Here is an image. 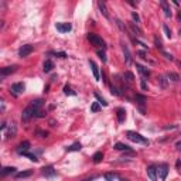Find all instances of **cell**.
Instances as JSON below:
<instances>
[{
	"mask_svg": "<svg viewBox=\"0 0 181 181\" xmlns=\"http://www.w3.org/2000/svg\"><path fill=\"white\" fill-rule=\"evenodd\" d=\"M55 27H57V30L60 33H68V31L72 30V24L71 23H57Z\"/></svg>",
	"mask_w": 181,
	"mask_h": 181,
	"instance_id": "cell-7",
	"label": "cell"
},
{
	"mask_svg": "<svg viewBox=\"0 0 181 181\" xmlns=\"http://www.w3.org/2000/svg\"><path fill=\"white\" fill-rule=\"evenodd\" d=\"M88 40L94 44V45H96V47H102V48L105 49L106 48V44H105V41L99 37V35H96V34L94 33H89L88 34Z\"/></svg>",
	"mask_w": 181,
	"mask_h": 181,
	"instance_id": "cell-2",
	"label": "cell"
},
{
	"mask_svg": "<svg viewBox=\"0 0 181 181\" xmlns=\"http://www.w3.org/2000/svg\"><path fill=\"white\" fill-rule=\"evenodd\" d=\"M35 113H37V110L34 109L33 106H27V108L23 110V113H21V120H23V122H28L33 116H35Z\"/></svg>",
	"mask_w": 181,
	"mask_h": 181,
	"instance_id": "cell-3",
	"label": "cell"
},
{
	"mask_svg": "<svg viewBox=\"0 0 181 181\" xmlns=\"http://www.w3.org/2000/svg\"><path fill=\"white\" fill-rule=\"evenodd\" d=\"M95 98L98 99V102H99V103H102V105H103V106H106V105H108V102H106V100H105V99L102 98V96H100V95H99L98 92H95Z\"/></svg>",
	"mask_w": 181,
	"mask_h": 181,
	"instance_id": "cell-31",
	"label": "cell"
},
{
	"mask_svg": "<svg viewBox=\"0 0 181 181\" xmlns=\"http://www.w3.org/2000/svg\"><path fill=\"white\" fill-rule=\"evenodd\" d=\"M154 44H156V47L157 48H160V51H163V45H161V41L157 38V37H154Z\"/></svg>",
	"mask_w": 181,
	"mask_h": 181,
	"instance_id": "cell-36",
	"label": "cell"
},
{
	"mask_svg": "<svg viewBox=\"0 0 181 181\" xmlns=\"http://www.w3.org/2000/svg\"><path fill=\"white\" fill-rule=\"evenodd\" d=\"M23 156H27V157H28V159H30V160H31V161H34V163H35V161H37V160H38V159H37V156H35V154H30V153H24V154H23Z\"/></svg>",
	"mask_w": 181,
	"mask_h": 181,
	"instance_id": "cell-35",
	"label": "cell"
},
{
	"mask_svg": "<svg viewBox=\"0 0 181 181\" xmlns=\"http://www.w3.org/2000/svg\"><path fill=\"white\" fill-rule=\"evenodd\" d=\"M33 174V171L31 170H27V171H21V173H17L16 177L17 178H27V177H30Z\"/></svg>",
	"mask_w": 181,
	"mask_h": 181,
	"instance_id": "cell-23",
	"label": "cell"
},
{
	"mask_svg": "<svg viewBox=\"0 0 181 181\" xmlns=\"http://www.w3.org/2000/svg\"><path fill=\"white\" fill-rule=\"evenodd\" d=\"M136 68H137V71L144 77V78H147V77H150V71H148L146 66H143V65H140V64H136Z\"/></svg>",
	"mask_w": 181,
	"mask_h": 181,
	"instance_id": "cell-16",
	"label": "cell"
},
{
	"mask_svg": "<svg viewBox=\"0 0 181 181\" xmlns=\"http://www.w3.org/2000/svg\"><path fill=\"white\" fill-rule=\"evenodd\" d=\"M43 105H44V100H43V99H35V100H33V102L30 103V106H33L37 112L41 109V106H43Z\"/></svg>",
	"mask_w": 181,
	"mask_h": 181,
	"instance_id": "cell-18",
	"label": "cell"
},
{
	"mask_svg": "<svg viewBox=\"0 0 181 181\" xmlns=\"http://www.w3.org/2000/svg\"><path fill=\"white\" fill-rule=\"evenodd\" d=\"M129 26H130V28H132L133 34H136V35H142V33H143V31H142V30H140V28H139V27L134 24V23H130Z\"/></svg>",
	"mask_w": 181,
	"mask_h": 181,
	"instance_id": "cell-27",
	"label": "cell"
},
{
	"mask_svg": "<svg viewBox=\"0 0 181 181\" xmlns=\"http://www.w3.org/2000/svg\"><path fill=\"white\" fill-rule=\"evenodd\" d=\"M96 177H91V178H86V180H83V181H92V180H95Z\"/></svg>",
	"mask_w": 181,
	"mask_h": 181,
	"instance_id": "cell-49",
	"label": "cell"
},
{
	"mask_svg": "<svg viewBox=\"0 0 181 181\" xmlns=\"http://www.w3.org/2000/svg\"><path fill=\"white\" fill-rule=\"evenodd\" d=\"M24 92V83L23 82H17V83H13L12 88H10V94H13L14 96H18L20 94Z\"/></svg>",
	"mask_w": 181,
	"mask_h": 181,
	"instance_id": "cell-4",
	"label": "cell"
},
{
	"mask_svg": "<svg viewBox=\"0 0 181 181\" xmlns=\"http://www.w3.org/2000/svg\"><path fill=\"white\" fill-rule=\"evenodd\" d=\"M159 81H160V85H161V88H165V86H167V81H165V77H160V78H159Z\"/></svg>",
	"mask_w": 181,
	"mask_h": 181,
	"instance_id": "cell-40",
	"label": "cell"
},
{
	"mask_svg": "<svg viewBox=\"0 0 181 181\" xmlns=\"http://www.w3.org/2000/svg\"><path fill=\"white\" fill-rule=\"evenodd\" d=\"M157 174L160 176V180L164 181L165 178H167V174H168V165L167 164L159 165V168H157Z\"/></svg>",
	"mask_w": 181,
	"mask_h": 181,
	"instance_id": "cell-6",
	"label": "cell"
},
{
	"mask_svg": "<svg viewBox=\"0 0 181 181\" xmlns=\"http://www.w3.org/2000/svg\"><path fill=\"white\" fill-rule=\"evenodd\" d=\"M176 147H177V150H178V151H181V142H178V143L176 144Z\"/></svg>",
	"mask_w": 181,
	"mask_h": 181,
	"instance_id": "cell-47",
	"label": "cell"
},
{
	"mask_svg": "<svg viewBox=\"0 0 181 181\" xmlns=\"http://www.w3.org/2000/svg\"><path fill=\"white\" fill-rule=\"evenodd\" d=\"M110 92H112V94H115L116 96H120V95H122V92H120V91H119L116 86H113V85L110 86Z\"/></svg>",
	"mask_w": 181,
	"mask_h": 181,
	"instance_id": "cell-34",
	"label": "cell"
},
{
	"mask_svg": "<svg viewBox=\"0 0 181 181\" xmlns=\"http://www.w3.org/2000/svg\"><path fill=\"white\" fill-rule=\"evenodd\" d=\"M16 134H17V126H16V123L12 122L9 125V129H7V137L12 139V137H16Z\"/></svg>",
	"mask_w": 181,
	"mask_h": 181,
	"instance_id": "cell-11",
	"label": "cell"
},
{
	"mask_svg": "<svg viewBox=\"0 0 181 181\" xmlns=\"http://www.w3.org/2000/svg\"><path fill=\"white\" fill-rule=\"evenodd\" d=\"M41 173H43V176H45V177H54V176L57 174V171H55V170H54V167H51V165L44 167Z\"/></svg>",
	"mask_w": 181,
	"mask_h": 181,
	"instance_id": "cell-13",
	"label": "cell"
},
{
	"mask_svg": "<svg viewBox=\"0 0 181 181\" xmlns=\"http://www.w3.org/2000/svg\"><path fill=\"white\" fill-rule=\"evenodd\" d=\"M64 94H65V95H72V96H75V95H77V92H74V91H72L68 85L64 86Z\"/></svg>",
	"mask_w": 181,
	"mask_h": 181,
	"instance_id": "cell-30",
	"label": "cell"
},
{
	"mask_svg": "<svg viewBox=\"0 0 181 181\" xmlns=\"http://www.w3.org/2000/svg\"><path fill=\"white\" fill-rule=\"evenodd\" d=\"M35 116H37V117H44V116H45V113H44V112H41V110H38V112L35 113Z\"/></svg>",
	"mask_w": 181,
	"mask_h": 181,
	"instance_id": "cell-45",
	"label": "cell"
},
{
	"mask_svg": "<svg viewBox=\"0 0 181 181\" xmlns=\"http://www.w3.org/2000/svg\"><path fill=\"white\" fill-rule=\"evenodd\" d=\"M52 55H55V57H60V58H65L66 54L65 52H51Z\"/></svg>",
	"mask_w": 181,
	"mask_h": 181,
	"instance_id": "cell-41",
	"label": "cell"
},
{
	"mask_svg": "<svg viewBox=\"0 0 181 181\" xmlns=\"http://www.w3.org/2000/svg\"><path fill=\"white\" fill-rule=\"evenodd\" d=\"M16 173V168L14 167H4L3 170H1V176L4 177V176H9V174H14Z\"/></svg>",
	"mask_w": 181,
	"mask_h": 181,
	"instance_id": "cell-21",
	"label": "cell"
},
{
	"mask_svg": "<svg viewBox=\"0 0 181 181\" xmlns=\"http://www.w3.org/2000/svg\"><path fill=\"white\" fill-rule=\"evenodd\" d=\"M161 54H163V55H164V57H165V60H170V61L173 60V55H171V54H168V52H165L164 49L161 51Z\"/></svg>",
	"mask_w": 181,
	"mask_h": 181,
	"instance_id": "cell-42",
	"label": "cell"
},
{
	"mask_svg": "<svg viewBox=\"0 0 181 181\" xmlns=\"http://www.w3.org/2000/svg\"><path fill=\"white\" fill-rule=\"evenodd\" d=\"M132 18H133V21H134L136 24H137V23L140 21V17H139V14H137L136 12H133V13H132Z\"/></svg>",
	"mask_w": 181,
	"mask_h": 181,
	"instance_id": "cell-39",
	"label": "cell"
},
{
	"mask_svg": "<svg viewBox=\"0 0 181 181\" xmlns=\"http://www.w3.org/2000/svg\"><path fill=\"white\" fill-rule=\"evenodd\" d=\"M98 55H99V58H100L103 62H106V55H105V51H100V49H99V51H98Z\"/></svg>",
	"mask_w": 181,
	"mask_h": 181,
	"instance_id": "cell-38",
	"label": "cell"
},
{
	"mask_svg": "<svg viewBox=\"0 0 181 181\" xmlns=\"http://www.w3.org/2000/svg\"><path fill=\"white\" fill-rule=\"evenodd\" d=\"M81 143H74V144H71L69 147H66V151H79L81 150Z\"/></svg>",
	"mask_w": 181,
	"mask_h": 181,
	"instance_id": "cell-24",
	"label": "cell"
},
{
	"mask_svg": "<svg viewBox=\"0 0 181 181\" xmlns=\"http://www.w3.org/2000/svg\"><path fill=\"white\" fill-rule=\"evenodd\" d=\"M37 134H40L41 137H48V132H43V130H37Z\"/></svg>",
	"mask_w": 181,
	"mask_h": 181,
	"instance_id": "cell-43",
	"label": "cell"
},
{
	"mask_svg": "<svg viewBox=\"0 0 181 181\" xmlns=\"http://www.w3.org/2000/svg\"><path fill=\"white\" fill-rule=\"evenodd\" d=\"M92 159H94V163H100V161L103 160V153H102V151H98V153H95Z\"/></svg>",
	"mask_w": 181,
	"mask_h": 181,
	"instance_id": "cell-25",
	"label": "cell"
},
{
	"mask_svg": "<svg viewBox=\"0 0 181 181\" xmlns=\"http://www.w3.org/2000/svg\"><path fill=\"white\" fill-rule=\"evenodd\" d=\"M115 148L116 150H125V151H129V150H130V147H129L127 144H125V143H116Z\"/></svg>",
	"mask_w": 181,
	"mask_h": 181,
	"instance_id": "cell-28",
	"label": "cell"
},
{
	"mask_svg": "<svg viewBox=\"0 0 181 181\" xmlns=\"http://www.w3.org/2000/svg\"><path fill=\"white\" fill-rule=\"evenodd\" d=\"M180 167H181V161H180V160H177V168L180 170ZM180 171H181V170H180Z\"/></svg>",
	"mask_w": 181,
	"mask_h": 181,
	"instance_id": "cell-48",
	"label": "cell"
},
{
	"mask_svg": "<svg viewBox=\"0 0 181 181\" xmlns=\"http://www.w3.org/2000/svg\"><path fill=\"white\" fill-rule=\"evenodd\" d=\"M142 89H144V91H147V83H146V81H144V79L142 81Z\"/></svg>",
	"mask_w": 181,
	"mask_h": 181,
	"instance_id": "cell-46",
	"label": "cell"
},
{
	"mask_svg": "<svg viewBox=\"0 0 181 181\" xmlns=\"http://www.w3.org/2000/svg\"><path fill=\"white\" fill-rule=\"evenodd\" d=\"M160 6H161V9H163V12H164L165 17H171V9H170V6H168V3L165 1V0H161L160 1Z\"/></svg>",
	"mask_w": 181,
	"mask_h": 181,
	"instance_id": "cell-14",
	"label": "cell"
},
{
	"mask_svg": "<svg viewBox=\"0 0 181 181\" xmlns=\"http://www.w3.org/2000/svg\"><path fill=\"white\" fill-rule=\"evenodd\" d=\"M98 7H99V10H100V13L106 17V18H110L109 13H108V9H106V4H105L103 1H98Z\"/></svg>",
	"mask_w": 181,
	"mask_h": 181,
	"instance_id": "cell-15",
	"label": "cell"
},
{
	"mask_svg": "<svg viewBox=\"0 0 181 181\" xmlns=\"http://www.w3.org/2000/svg\"><path fill=\"white\" fill-rule=\"evenodd\" d=\"M33 51H34L33 45H30V44H26V45H23L21 48L18 49V55H20L21 58H24V57H28V55H30Z\"/></svg>",
	"mask_w": 181,
	"mask_h": 181,
	"instance_id": "cell-5",
	"label": "cell"
},
{
	"mask_svg": "<svg viewBox=\"0 0 181 181\" xmlns=\"http://www.w3.org/2000/svg\"><path fill=\"white\" fill-rule=\"evenodd\" d=\"M89 65H91V68H92V72H94V77H95V79H96V81H99V78H100V77H99L98 65H96L94 61H91V60H89Z\"/></svg>",
	"mask_w": 181,
	"mask_h": 181,
	"instance_id": "cell-17",
	"label": "cell"
},
{
	"mask_svg": "<svg viewBox=\"0 0 181 181\" xmlns=\"http://www.w3.org/2000/svg\"><path fill=\"white\" fill-rule=\"evenodd\" d=\"M115 21H116V26H117V27H119V28H120L122 31H126V26H125V24H123V23H122V21H120L119 18H116Z\"/></svg>",
	"mask_w": 181,
	"mask_h": 181,
	"instance_id": "cell-32",
	"label": "cell"
},
{
	"mask_svg": "<svg viewBox=\"0 0 181 181\" xmlns=\"http://www.w3.org/2000/svg\"><path fill=\"white\" fill-rule=\"evenodd\" d=\"M17 71V66L16 65H12V66H4V68H1V77H6V75H10V74H13V72H16Z\"/></svg>",
	"mask_w": 181,
	"mask_h": 181,
	"instance_id": "cell-12",
	"label": "cell"
},
{
	"mask_svg": "<svg viewBox=\"0 0 181 181\" xmlns=\"http://www.w3.org/2000/svg\"><path fill=\"white\" fill-rule=\"evenodd\" d=\"M91 110H92V112H99V110H100L99 102H94V103H92V106H91Z\"/></svg>",
	"mask_w": 181,
	"mask_h": 181,
	"instance_id": "cell-33",
	"label": "cell"
},
{
	"mask_svg": "<svg viewBox=\"0 0 181 181\" xmlns=\"http://www.w3.org/2000/svg\"><path fill=\"white\" fill-rule=\"evenodd\" d=\"M120 181H127V180H125V178H120Z\"/></svg>",
	"mask_w": 181,
	"mask_h": 181,
	"instance_id": "cell-50",
	"label": "cell"
},
{
	"mask_svg": "<svg viewBox=\"0 0 181 181\" xmlns=\"http://www.w3.org/2000/svg\"><path fill=\"white\" fill-rule=\"evenodd\" d=\"M122 49H123V54H125V61H126V64L127 65H130L132 64V54H130V51H129V47L122 41Z\"/></svg>",
	"mask_w": 181,
	"mask_h": 181,
	"instance_id": "cell-8",
	"label": "cell"
},
{
	"mask_svg": "<svg viewBox=\"0 0 181 181\" xmlns=\"http://www.w3.org/2000/svg\"><path fill=\"white\" fill-rule=\"evenodd\" d=\"M116 115H117L119 123H123V122H125V119H126V112H125V109H117Z\"/></svg>",
	"mask_w": 181,
	"mask_h": 181,
	"instance_id": "cell-19",
	"label": "cell"
},
{
	"mask_svg": "<svg viewBox=\"0 0 181 181\" xmlns=\"http://www.w3.org/2000/svg\"><path fill=\"white\" fill-rule=\"evenodd\" d=\"M134 99L137 100V103H139L140 106H143V105H144V102H146V98H144V96H142V95H139V94L134 96Z\"/></svg>",
	"mask_w": 181,
	"mask_h": 181,
	"instance_id": "cell-29",
	"label": "cell"
},
{
	"mask_svg": "<svg viewBox=\"0 0 181 181\" xmlns=\"http://www.w3.org/2000/svg\"><path fill=\"white\" fill-rule=\"evenodd\" d=\"M163 30H164L165 35H167V38H171V30L168 28V26H163Z\"/></svg>",
	"mask_w": 181,
	"mask_h": 181,
	"instance_id": "cell-37",
	"label": "cell"
},
{
	"mask_svg": "<svg viewBox=\"0 0 181 181\" xmlns=\"http://www.w3.org/2000/svg\"><path fill=\"white\" fill-rule=\"evenodd\" d=\"M52 68H54V62L51 61V60H47L45 62H44V72H49V71H52Z\"/></svg>",
	"mask_w": 181,
	"mask_h": 181,
	"instance_id": "cell-22",
	"label": "cell"
},
{
	"mask_svg": "<svg viewBox=\"0 0 181 181\" xmlns=\"http://www.w3.org/2000/svg\"><path fill=\"white\" fill-rule=\"evenodd\" d=\"M28 148H30V142L24 140V142H21V143L17 146V153L24 154V153H27V151H28Z\"/></svg>",
	"mask_w": 181,
	"mask_h": 181,
	"instance_id": "cell-10",
	"label": "cell"
},
{
	"mask_svg": "<svg viewBox=\"0 0 181 181\" xmlns=\"http://www.w3.org/2000/svg\"><path fill=\"white\" fill-rule=\"evenodd\" d=\"M167 78H168V81H173V82H178V79H180V77L177 74H174V72H168Z\"/></svg>",
	"mask_w": 181,
	"mask_h": 181,
	"instance_id": "cell-26",
	"label": "cell"
},
{
	"mask_svg": "<svg viewBox=\"0 0 181 181\" xmlns=\"http://www.w3.org/2000/svg\"><path fill=\"white\" fill-rule=\"evenodd\" d=\"M123 79H125L127 83H132L133 81H134V75H133L130 71H126V72L123 74Z\"/></svg>",
	"mask_w": 181,
	"mask_h": 181,
	"instance_id": "cell-20",
	"label": "cell"
},
{
	"mask_svg": "<svg viewBox=\"0 0 181 181\" xmlns=\"http://www.w3.org/2000/svg\"><path fill=\"white\" fill-rule=\"evenodd\" d=\"M126 136H127V139L129 140H132L134 143H142V144H148V140L147 139H144L140 133H136V132H132V130H129V132H126Z\"/></svg>",
	"mask_w": 181,
	"mask_h": 181,
	"instance_id": "cell-1",
	"label": "cell"
},
{
	"mask_svg": "<svg viewBox=\"0 0 181 181\" xmlns=\"http://www.w3.org/2000/svg\"><path fill=\"white\" fill-rule=\"evenodd\" d=\"M139 57H140V58H143V60H147V57H146V52H144V51H139Z\"/></svg>",
	"mask_w": 181,
	"mask_h": 181,
	"instance_id": "cell-44",
	"label": "cell"
},
{
	"mask_svg": "<svg viewBox=\"0 0 181 181\" xmlns=\"http://www.w3.org/2000/svg\"><path fill=\"white\" fill-rule=\"evenodd\" d=\"M147 176L151 181H157V167H156V165H148Z\"/></svg>",
	"mask_w": 181,
	"mask_h": 181,
	"instance_id": "cell-9",
	"label": "cell"
}]
</instances>
